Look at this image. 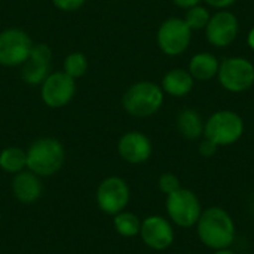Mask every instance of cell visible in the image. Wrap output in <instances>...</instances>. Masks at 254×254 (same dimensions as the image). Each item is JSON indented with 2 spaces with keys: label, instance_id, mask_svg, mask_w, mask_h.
Here are the masks:
<instances>
[{
  "label": "cell",
  "instance_id": "1",
  "mask_svg": "<svg viewBox=\"0 0 254 254\" xmlns=\"http://www.w3.org/2000/svg\"><path fill=\"white\" fill-rule=\"evenodd\" d=\"M195 226L199 241L207 249H231L235 241V222L232 216L222 207H210L202 210Z\"/></svg>",
  "mask_w": 254,
  "mask_h": 254
},
{
  "label": "cell",
  "instance_id": "2",
  "mask_svg": "<svg viewBox=\"0 0 254 254\" xmlns=\"http://www.w3.org/2000/svg\"><path fill=\"white\" fill-rule=\"evenodd\" d=\"M164 98L161 85L152 80H138L124 92L122 107L129 116L150 118L161 110Z\"/></svg>",
  "mask_w": 254,
  "mask_h": 254
},
{
  "label": "cell",
  "instance_id": "3",
  "mask_svg": "<svg viewBox=\"0 0 254 254\" xmlns=\"http://www.w3.org/2000/svg\"><path fill=\"white\" fill-rule=\"evenodd\" d=\"M27 152V170L39 177L54 176L61 170L65 161L64 146L52 137L37 138L30 144Z\"/></svg>",
  "mask_w": 254,
  "mask_h": 254
},
{
  "label": "cell",
  "instance_id": "4",
  "mask_svg": "<svg viewBox=\"0 0 254 254\" xmlns=\"http://www.w3.org/2000/svg\"><path fill=\"white\" fill-rule=\"evenodd\" d=\"M244 119L234 110L214 112L204 125V137L219 147L235 144L244 135Z\"/></svg>",
  "mask_w": 254,
  "mask_h": 254
},
{
  "label": "cell",
  "instance_id": "5",
  "mask_svg": "<svg viewBox=\"0 0 254 254\" xmlns=\"http://www.w3.org/2000/svg\"><path fill=\"white\" fill-rule=\"evenodd\" d=\"M165 210L168 220L179 228H193L202 213V205L196 193L190 189L180 188L174 193L167 195Z\"/></svg>",
  "mask_w": 254,
  "mask_h": 254
},
{
  "label": "cell",
  "instance_id": "6",
  "mask_svg": "<svg viewBox=\"0 0 254 254\" xmlns=\"http://www.w3.org/2000/svg\"><path fill=\"white\" fill-rule=\"evenodd\" d=\"M217 79L223 89L244 92L254 85V64L244 57H226L220 61Z\"/></svg>",
  "mask_w": 254,
  "mask_h": 254
},
{
  "label": "cell",
  "instance_id": "7",
  "mask_svg": "<svg viewBox=\"0 0 254 254\" xmlns=\"http://www.w3.org/2000/svg\"><path fill=\"white\" fill-rule=\"evenodd\" d=\"M192 42V30L183 18L171 16L165 19L156 33V43L161 52L168 57H177L188 51Z\"/></svg>",
  "mask_w": 254,
  "mask_h": 254
},
{
  "label": "cell",
  "instance_id": "8",
  "mask_svg": "<svg viewBox=\"0 0 254 254\" xmlns=\"http://www.w3.org/2000/svg\"><path fill=\"white\" fill-rule=\"evenodd\" d=\"M33 40L21 28L12 27L0 31V65L21 67L33 48Z\"/></svg>",
  "mask_w": 254,
  "mask_h": 254
},
{
  "label": "cell",
  "instance_id": "9",
  "mask_svg": "<svg viewBox=\"0 0 254 254\" xmlns=\"http://www.w3.org/2000/svg\"><path fill=\"white\" fill-rule=\"evenodd\" d=\"M95 198H97L98 208L103 213L115 216L128 207L131 199V190L124 179L118 176H112L104 179L98 185Z\"/></svg>",
  "mask_w": 254,
  "mask_h": 254
},
{
  "label": "cell",
  "instance_id": "10",
  "mask_svg": "<svg viewBox=\"0 0 254 254\" xmlns=\"http://www.w3.org/2000/svg\"><path fill=\"white\" fill-rule=\"evenodd\" d=\"M76 94V80L64 71H52L40 85V98L49 109H63Z\"/></svg>",
  "mask_w": 254,
  "mask_h": 254
},
{
  "label": "cell",
  "instance_id": "11",
  "mask_svg": "<svg viewBox=\"0 0 254 254\" xmlns=\"http://www.w3.org/2000/svg\"><path fill=\"white\" fill-rule=\"evenodd\" d=\"M240 33V21L235 13L228 9L217 10L210 16L205 27V37L216 48H228L235 42Z\"/></svg>",
  "mask_w": 254,
  "mask_h": 254
},
{
  "label": "cell",
  "instance_id": "12",
  "mask_svg": "<svg viewBox=\"0 0 254 254\" xmlns=\"http://www.w3.org/2000/svg\"><path fill=\"white\" fill-rule=\"evenodd\" d=\"M140 237L149 249L155 252H164L173 246L176 234L173 223L168 219L155 214L141 220Z\"/></svg>",
  "mask_w": 254,
  "mask_h": 254
},
{
  "label": "cell",
  "instance_id": "13",
  "mask_svg": "<svg viewBox=\"0 0 254 254\" xmlns=\"http://www.w3.org/2000/svg\"><path fill=\"white\" fill-rule=\"evenodd\" d=\"M52 49L46 43H34L27 61L21 65V79L30 86H39L51 73Z\"/></svg>",
  "mask_w": 254,
  "mask_h": 254
},
{
  "label": "cell",
  "instance_id": "14",
  "mask_svg": "<svg viewBox=\"0 0 254 254\" xmlns=\"http://www.w3.org/2000/svg\"><path fill=\"white\" fill-rule=\"evenodd\" d=\"M153 146L150 138L140 131H128L118 141L119 156L132 165L144 164L150 159Z\"/></svg>",
  "mask_w": 254,
  "mask_h": 254
},
{
  "label": "cell",
  "instance_id": "15",
  "mask_svg": "<svg viewBox=\"0 0 254 254\" xmlns=\"http://www.w3.org/2000/svg\"><path fill=\"white\" fill-rule=\"evenodd\" d=\"M12 192L15 198L22 204L36 202L43 192L40 177L31 171H21L15 174L12 180Z\"/></svg>",
  "mask_w": 254,
  "mask_h": 254
},
{
  "label": "cell",
  "instance_id": "16",
  "mask_svg": "<svg viewBox=\"0 0 254 254\" xmlns=\"http://www.w3.org/2000/svg\"><path fill=\"white\" fill-rule=\"evenodd\" d=\"M193 85H195V79L192 77L189 70H185V68L168 70L164 74L162 82H161V88L164 94L174 97V98H183L188 94H190V91L193 89Z\"/></svg>",
  "mask_w": 254,
  "mask_h": 254
},
{
  "label": "cell",
  "instance_id": "17",
  "mask_svg": "<svg viewBox=\"0 0 254 254\" xmlns=\"http://www.w3.org/2000/svg\"><path fill=\"white\" fill-rule=\"evenodd\" d=\"M220 67L219 58L211 52H198L189 61V73L195 80L205 82L217 77V71Z\"/></svg>",
  "mask_w": 254,
  "mask_h": 254
},
{
  "label": "cell",
  "instance_id": "18",
  "mask_svg": "<svg viewBox=\"0 0 254 254\" xmlns=\"http://www.w3.org/2000/svg\"><path fill=\"white\" fill-rule=\"evenodd\" d=\"M204 119L195 109H183L177 115V131L186 140H198L204 137Z\"/></svg>",
  "mask_w": 254,
  "mask_h": 254
},
{
  "label": "cell",
  "instance_id": "19",
  "mask_svg": "<svg viewBox=\"0 0 254 254\" xmlns=\"http://www.w3.org/2000/svg\"><path fill=\"white\" fill-rule=\"evenodd\" d=\"M0 168L9 174H18L27 168V152L18 146L4 147L0 152Z\"/></svg>",
  "mask_w": 254,
  "mask_h": 254
},
{
  "label": "cell",
  "instance_id": "20",
  "mask_svg": "<svg viewBox=\"0 0 254 254\" xmlns=\"http://www.w3.org/2000/svg\"><path fill=\"white\" fill-rule=\"evenodd\" d=\"M113 228L124 238H132L140 235L141 220L131 211H121L113 216Z\"/></svg>",
  "mask_w": 254,
  "mask_h": 254
},
{
  "label": "cell",
  "instance_id": "21",
  "mask_svg": "<svg viewBox=\"0 0 254 254\" xmlns=\"http://www.w3.org/2000/svg\"><path fill=\"white\" fill-rule=\"evenodd\" d=\"M88 58L83 52H70L65 58H64V63H63V71L65 74H68L70 77H73L74 80L76 79H80L86 74L88 71Z\"/></svg>",
  "mask_w": 254,
  "mask_h": 254
},
{
  "label": "cell",
  "instance_id": "22",
  "mask_svg": "<svg viewBox=\"0 0 254 254\" xmlns=\"http://www.w3.org/2000/svg\"><path fill=\"white\" fill-rule=\"evenodd\" d=\"M210 16H211V13L205 6L196 4V6L188 9L186 16L183 19L186 21L189 28L193 31V30H205V27L210 21Z\"/></svg>",
  "mask_w": 254,
  "mask_h": 254
},
{
  "label": "cell",
  "instance_id": "23",
  "mask_svg": "<svg viewBox=\"0 0 254 254\" xmlns=\"http://www.w3.org/2000/svg\"><path fill=\"white\" fill-rule=\"evenodd\" d=\"M158 188L164 195H170V193H174L176 190H179L182 188V183L176 174L164 173L158 180Z\"/></svg>",
  "mask_w": 254,
  "mask_h": 254
},
{
  "label": "cell",
  "instance_id": "24",
  "mask_svg": "<svg viewBox=\"0 0 254 254\" xmlns=\"http://www.w3.org/2000/svg\"><path fill=\"white\" fill-rule=\"evenodd\" d=\"M52 3L61 12H74L79 10L86 3V0H52Z\"/></svg>",
  "mask_w": 254,
  "mask_h": 254
},
{
  "label": "cell",
  "instance_id": "25",
  "mask_svg": "<svg viewBox=\"0 0 254 254\" xmlns=\"http://www.w3.org/2000/svg\"><path fill=\"white\" fill-rule=\"evenodd\" d=\"M198 150H199V155L202 158H213L217 153L219 146L216 143H213L211 140H208V138L204 137V140L199 143V149Z\"/></svg>",
  "mask_w": 254,
  "mask_h": 254
},
{
  "label": "cell",
  "instance_id": "26",
  "mask_svg": "<svg viewBox=\"0 0 254 254\" xmlns=\"http://www.w3.org/2000/svg\"><path fill=\"white\" fill-rule=\"evenodd\" d=\"M208 6L217 9V10H223V9H228L231 7L232 4L237 3V0H204Z\"/></svg>",
  "mask_w": 254,
  "mask_h": 254
},
{
  "label": "cell",
  "instance_id": "27",
  "mask_svg": "<svg viewBox=\"0 0 254 254\" xmlns=\"http://www.w3.org/2000/svg\"><path fill=\"white\" fill-rule=\"evenodd\" d=\"M173 3L177 6V7H182V9H190L196 4L201 3V0H173Z\"/></svg>",
  "mask_w": 254,
  "mask_h": 254
},
{
  "label": "cell",
  "instance_id": "28",
  "mask_svg": "<svg viewBox=\"0 0 254 254\" xmlns=\"http://www.w3.org/2000/svg\"><path fill=\"white\" fill-rule=\"evenodd\" d=\"M247 45H249L250 49H253L254 51V25L250 28V31H249V34H247Z\"/></svg>",
  "mask_w": 254,
  "mask_h": 254
},
{
  "label": "cell",
  "instance_id": "29",
  "mask_svg": "<svg viewBox=\"0 0 254 254\" xmlns=\"http://www.w3.org/2000/svg\"><path fill=\"white\" fill-rule=\"evenodd\" d=\"M213 254H237L235 252H232L231 249H222V250H214Z\"/></svg>",
  "mask_w": 254,
  "mask_h": 254
},
{
  "label": "cell",
  "instance_id": "30",
  "mask_svg": "<svg viewBox=\"0 0 254 254\" xmlns=\"http://www.w3.org/2000/svg\"><path fill=\"white\" fill-rule=\"evenodd\" d=\"M250 210H252V213L254 214V195L252 196V201H250Z\"/></svg>",
  "mask_w": 254,
  "mask_h": 254
}]
</instances>
